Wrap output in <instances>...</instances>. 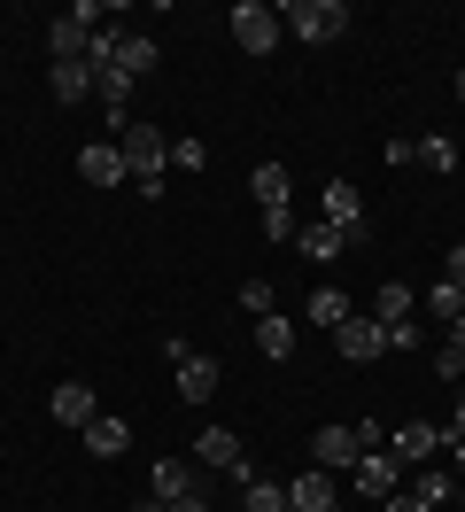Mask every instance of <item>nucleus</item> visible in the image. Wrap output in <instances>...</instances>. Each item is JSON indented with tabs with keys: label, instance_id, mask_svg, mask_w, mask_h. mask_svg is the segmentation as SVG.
I'll return each instance as SVG.
<instances>
[{
	"label": "nucleus",
	"instance_id": "obj_1",
	"mask_svg": "<svg viewBox=\"0 0 465 512\" xmlns=\"http://www.w3.org/2000/svg\"><path fill=\"white\" fill-rule=\"evenodd\" d=\"M124 171H132V187L140 194H163V156H171V132H155V125H124Z\"/></svg>",
	"mask_w": 465,
	"mask_h": 512
},
{
	"label": "nucleus",
	"instance_id": "obj_2",
	"mask_svg": "<svg viewBox=\"0 0 465 512\" xmlns=\"http://www.w3.org/2000/svg\"><path fill=\"white\" fill-rule=\"evenodd\" d=\"M287 24H295V39H310V47H326V39L349 32V8L341 0H295V8H279Z\"/></svg>",
	"mask_w": 465,
	"mask_h": 512
},
{
	"label": "nucleus",
	"instance_id": "obj_3",
	"mask_svg": "<svg viewBox=\"0 0 465 512\" xmlns=\"http://www.w3.org/2000/svg\"><path fill=\"white\" fill-rule=\"evenodd\" d=\"M171 373H179V396H186V404H210V396H217V381H225V373H217V357L186 350L179 334H171Z\"/></svg>",
	"mask_w": 465,
	"mask_h": 512
},
{
	"label": "nucleus",
	"instance_id": "obj_4",
	"mask_svg": "<svg viewBox=\"0 0 465 512\" xmlns=\"http://www.w3.org/2000/svg\"><path fill=\"white\" fill-rule=\"evenodd\" d=\"M233 47H241V55H272L279 47V8L241 0V8H233Z\"/></svg>",
	"mask_w": 465,
	"mask_h": 512
},
{
	"label": "nucleus",
	"instance_id": "obj_5",
	"mask_svg": "<svg viewBox=\"0 0 465 512\" xmlns=\"http://www.w3.org/2000/svg\"><path fill=\"white\" fill-rule=\"evenodd\" d=\"M194 466L248 481V450H241V435H233V427H202V435H194Z\"/></svg>",
	"mask_w": 465,
	"mask_h": 512
},
{
	"label": "nucleus",
	"instance_id": "obj_6",
	"mask_svg": "<svg viewBox=\"0 0 465 512\" xmlns=\"http://www.w3.org/2000/svg\"><path fill=\"white\" fill-rule=\"evenodd\" d=\"M334 350L349 357V365H372V357L388 350V326H380V319H357V311H349V319L334 326Z\"/></svg>",
	"mask_w": 465,
	"mask_h": 512
},
{
	"label": "nucleus",
	"instance_id": "obj_7",
	"mask_svg": "<svg viewBox=\"0 0 465 512\" xmlns=\"http://www.w3.org/2000/svg\"><path fill=\"white\" fill-rule=\"evenodd\" d=\"M357 427H318L310 435V466H326V474H357Z\"/></svg>",
	"mask_w": 465,
	"mask_h": 512
},
{
	"label": "nucleus",
	"instance_id": "obj_8",
	"mask_svg": "<svg viewBox=\"0 0 465 512\" xmlns=\"http://www.w3.org/2000/svg\"><path fill=\"white\" fill-rule=\"evenodd\" d=\"M78 179H86V187H124V179H132V171H124V148L117 140H86V148H78Z\"/></svg>",
	"mask_w": 465,
	"mask_h": 512
},
{
	"label": "nucleus",
	"instance_id": "obj_9",
	"mask_svg": "<svg viewBox=\"0 0 465 512\" xmlns=\"http://www.w3.org/2000/svg\"><path fill=\"white\" fill-rule=\"evenodd\" d=\"M318 218L334 225L341 241H357V233H365V202H357V187H349V179H334V187H326V202H318Z\"/></svg>",
	"mask_w": 465,
	"mask_h": 512
},
{
	"label": "nucleus",
	"instance_id": "obj_10",
	"mask_svg": "<svg viewBox=\"0 0 465 512\" xmlns=\"http://www.w3.org/2000/svg\"><path fill=\"white\" fill-rule=\"evenodd\" d=\"M357 489L388 505V497L403 489V466H396V450H365V458H357Z\"/></svg>",
	"mask_w": 465,
	"mask_h": 512
},
{
	"label": "nucleus",
	"instance_id": "obj_11",
	"mask_svg": "<svg viewBox=\"0 0 465 512\" xmlns=\"http://www.w3.org/2000/svg\"><path fill=\"white\" fill-rule=\"evenodd\" d=\"M388 450H396V466H411V474H419V466H427L434 450H442V427L411 419V427H396V435H388Z\"/></svg>",
	"mask_w": 465,
	"mask_h": 512
},
{
	"label": "nucleus",
	"instance_id": "obj_12",
	"mask_svg": "<svg viewBox=\"0 0 465 512\" xmlns=\"http://www.w3.org/2000/svg\"><path fill=\"white\" fill-rule=\"evenodd\" d=\"M287 512H334V474L326 466H303L287 481Z\"/></svg>",
	"mask_w": 465,
	"mask_h": 512
},
{
	"label": "nucleus",
	"instance_id": "obj_13",
	"mask_svg": "<svg viewBox=\"0 0 465 512\" xmlns=\"http://www.w3.org/2000/svg\"><path fill=\"white\" fill-rule=\"evenodd\" d=\"M78 435H86V450H93V458H124V450H132V427H124L117 412H93L86 427H78Z\"/></svg>",
	"mask_w": 465,
	"mask_h": 512
},
{
	"label": "nucleus",
	"instance_id": "obj_14",
	"mask_svg": "<svg viewBox=\"0 0 465 512\" xmlns=\"http://www.w3.org/2000/svg\"><path fill=\"white\" fill-rule=\"evenodd\" d=\"M179 497H202V481L186 458H155V505H179Z\"/></svg>",
	"mask_w": 465,
	"mask_h": 512
},
{
	"label": "nucleus",
	"instance_id": "obj_15",
	"mask_svg": "<svg viewBox=\"0 0 465 512\" xmlns=\"http://www.w3.org/2000/svg\"><path fill=\"white\" fill-rule=\"evenodd\" d=\"M295 249H303L310 264H334V256L349 249V241H341V233H334L326 218H310V225H295Z\"/></svg>",
	"mask_w": 465,
	"mask_h": 512
},
{
	"label": "nucleus",
	"instance_id": "obj_16",
	"mask_svg": "<svg viewBox=\"0 0 465 512\" xmlns=\"http://www.w3.org/2000/svg\"><path fill=\"white\" fill-rule=\"evenodd\" d=\"M47 412H55L62 427H86V419H93V388L86 381H62L55 396H47Z\"/></svg>",
	"mask_w": 465,
	"mask_h": 512
},
{
	"label": "nucleus",
	"instance_id": "obj_17",
	"mask_svg": "<svg viewBox=\"0 0 465 512\" xmlns=\"http://www.w3.org/2000/svg\"><path fill=\"white\" fill-rule=\"evenodd\" d=\"M155 63H163V55H155L148 32H124V39H117V70H124V78H148Z\"/></svg>",
	"mask_w": 465,
	"mask_h": 512
},
{
	"label": "nucleus",
	"instance_id": "obj_18",
	"mask_svg": "<svg viewBox=\"0 0 465 512\" xmlns=\"http://www.w3.org/2000/svg\"><path fill=\"white\" fill-rule=\"evenodd\" d=\"M256 350L272 357V365H287V357H295V319H279V311L256 319Z\"/></svg>",
	"mask_w": 465,
	"mask_h": 512
},
{
	"label": "nucleus",
	"instance_id": "obj_19",
	"mask_svg": "<svg viewBox=\"0 0 465 512\" xmlns=\"http://www.w3.org/2000/svg\"><path fill=\"white\" fill-rule=\"evenodd\" d=\"M47 94H55V101H86L93 94V70L86 63H47Z\"/></svg>",
	"mask_w": 465,
	"mask_h": 512
},
{
	"label": "nucleus",
	"instance_id": "obj_20",
	"mask_svg": "<svg viewBox=\"0 0 465 512\" xmlns=\"http://www.w3.org/2000/svg\"><path fill=\"white\" fill-rule=\"evenodd\" d=\"M248 194H256L264 210H287V163H256V171H248Z\"/></svg>",
	"mask_w": 465,
	"mask_h": 512
},
{
	"label": "nucleus",
	"instance_id": "obj_21",
	"mask_svg": "<svg viewBox=\"0 0 465 512\" xmlns=\"http://www.w3.org/2000/svg\"><path fill=\"white\" fill-rule=\"evenodd\" d=\"M372 319H380V326H403V319H411V288H403V280H380V295H372Z\"/></svg>",
	"mask_w": 465,
	"mask_h": 512
},
{
	"label": "nucleus",
	"instance_id": "obj_22",
	"mask_svg": "<svg viewBox=\"0 0 465 512\" xmlns=\"http://www.w3.org/2000/svg\"><path fill=\"white\" fill-rule=\"evenodd\" d=\"M241 512H287V481H241Z\"/></svg>",
	"mask_w": 465,
	"mask_h": 512
},
{
	"label": "nucleus",
	"instance_id": "obj_23",
	"mask_svg": "<svg viewBox=\"0 0 465 512\" xmlns=\"http://www.w3.org/2000/svg\"><path fill=\"white\" fill-rule=\"evenodd\" d=\"M303 319H310V326H341V319H349V295H341V288H318V295L303 303Z\"/></svg>",
	"mask_w": 465,
	"mask_h": 512
},
{
	"label": "nucleus",
	"instance_id": "obj_24",
	"mask_svg": "<svg viewBox=\"0 0 465 512\" xmlns=\"http://www.w3.org/2000/svg\"><path fill=\"white\" fill-rule=\"evenodd\" d=\"M411 497H419V505H450V497H458V481H450V474H434V466H419Z\"/></svg>",
	"mask_w": 465,
	"mask_h": 512
},
{
	"label": "nucleus",
	"instance_id": "obj_25",
	"mask_svg": "<svg viewBox=\"0 0 465 512\" xmlns=\"http://www.w3.org/2000/svg\"><path fill=\"white\" fill-rule=\"evenodd\" d=\"M427 311H434V319H465V288H458V280H434Z\"/></svg>",
	"mask_w": 465,
	"mask_h": 512
},
{
	"label": "nucleus",
	"instance_id": "obj_26",
	"mask_svg": "<svg viewBox=\"0 0 465 512\" xmlns=\"http://www.w3.org/2000/svg\"><path fill=\"white\" fill-rule=\"evenodd\" d=\"M419 163H427V171H458V148H450L442 132H419Z\"/></svg>",
	"mask_w": 465,
	"mask_h": 512
},
{
	"label": "nucleus",
	"instance_id": "obj_27",
	"mask_svg": "<svg viewBox=\"0 0 465 512\" xmlns=\"http://www.w3.org/2000/svg\"><path fill=\"white\" fill-rule=\"evenodd\" d=\"M241 311H256V319H272V280L256 272V280H241Z\"/></svg>",
	"mask_w": 465,
	"mask_h": 512
},
{
	"label": "nucleus",
	"instance_id": "obj_28",
	"mask_svg": "<svg viewBox=\"0 0 465 512\" xmlns=\"http://www.w3.org/2000/svg\"><path fill=\"white\" fill-rule=\"evenodd\" d=\"M171 163H179V171H202V163H210V148H202V140H171Z\"/></svg>",
	"mask_w": 465,
	"mask_h": 512
},
{
	"label": "nucleus",
	"instance_id": "obj_29",
	"mask_svg": "<svg viewBox=\"0 0 465 512\" xmlns=\"http://www.w3.org/2000/svg\"><path fill=\"white\" fill-rule=\"evenodd\" d=\"M434 373H442V381H465V350H450V342H442V350H434Z\"/></svg>",
	"mask_w": 465,
	"mask_h": 512
},
{
	"label": "nucleus",
	"instance_id": "obj_30",
	"mask_svg": "<svg viewBox=\"0 0 465 512\" xmlns=\"http://www.w3.org/2000/svg\"><path fill=\"white\" fill-rule=\"evenodd\" d=\"M264 233H272V241H295V210H264Z\"/></svg>",
	"mask_w": 465,
	"mask_h": 512
},
{
	"label": "nucleus",
	"instance_id": "obj_31",
	"mask_svg": "<svg viewBox=\"0 0 465 512\" xmlns=\"http://www.w3.org/2000/svg\"><path fill=\"white\" fill-rule=\"evenodd\" d=\"M357 450H388V427H380V419H357Z\"/></svg>",
	"mask_w": 465,
	"mask_h": 512
},
{
	"label": "nucleus",
	"instance_id": "obj_32",
	"mask_svg": "<svg viewBox=\"0 0 465 512\" xmlns=\"http://www.w3.org/2000/svg\"><path fill=\"white\" fill-rule=\"evenodd\" d=\"M442 280H458V288H465V241H458L450 256H442Z\"/></svg>",
	"mask_w": 465,
	"mask_h": 512
},
{
	"label": "nucleus",
	"instance_id": "obj_33",
	"mask_svg": "<svg viewBox=\"0 0 465 512\" xmlns=\"http://www.w3.org/2000/svg\"><path fill=\"white\" fill-rule=\"evenodd\" d=\"M388 512H434V505H419L411 489H396V497H388Z\"/></svg>",
	"mask_w": 465,
	"mask_h": 512
},
{
	"label": "nucleus",
	"instance_id": "obj_34",
	"mask_svg": "<svg viewBox=\"0 0 465 512\" xmlns=\"http://www.w3.org/2000/svg\"><path fill=\"white\" fill-rule=\"evenodd\" d=\"M442 443H465V396H458V419L442 427Z\"/></svg>",
	"mask_w": 465,
	"mask_h": 512
},
{
	"label": "nucleus",
	"instance_id": "obj_35",
	"mask_svg": "<svg viewBox=\"0 0 465 512\" xmlns=\"http://www.w3.org/2000/svg\"><path fill=\"white\" fill-rule=\"evenodd\" d=\"M163 512H210V505H202V497H179V505H163Z\"/></svg>",
	"mask_w": 465,
	"mask_h": 512
},
{
	"label": "nucleus",
	"instance_id": "obj_36",
	"mask_svg": "<svg viewBox=\"0 0 465 512\" xmlns=\"http://www.w3.org/2000/svg\"><path fill=\"white\" fill-rule=\"evenodd\" d=\"M450 350H465V319H450Z\"/></svg>",
	"mask_w": 465,
	"mask_h": 512
},
{
	"label": "nucleus",
	"instance_id": "obj_37",
	"mask_svg": "<svg viewBox=\"0 0 465 512\" xmlns=\"http://www.w3.org/2000/svg\"><path fill=\"white\" fill-rule=\"evenodd\" d=\"M442 450H450V458H458V474H465V443H442Z\"/></svg>",
	"mask_w": 465,
	"mask_h": 512
},
{
	"label": "nucleus",
	"instance_id": "obj_38",
	"mask_svg": "<svg viewBox=\"0 0 465 512\" xmlns=\"http://www.w3.org/2000/svg\"><path fill=\"white\" fill-rule=\"evenodd\" d=\"M132 512H163V505H155V497H148V505H132Z\"/></svg>",
	"mask_w": 465,
	"mask_h": 512
},
{
	"label": "nucleus",
	"instance_id": "obj_39",
	"mask_svg": "<svg viewBox=\"0 0 465 512\" xmlns=\"http://www.w3.org/2000/svg\"><path fill=\"white\" fill-rule=\"evenodd\" d=\"M458 101H465V70H458Z\"/></svg>",
	"mask_w": 465,
	"mask_h": 512
},
{
	"label": "nucleus",
	"instance_id": "obj_40",
	"mask_svg": "<svg viewBox=\"0 0 465 512\" xmlns=\"http://www.w3.org/2000/svg\"><path fill=\"white\" fill-rule=\"evenodd\" d=\"M458 505H465V481H458Z\"/></svg>",
	"mask_w": 465,
	"mask_h": 512
}]
</instances>
